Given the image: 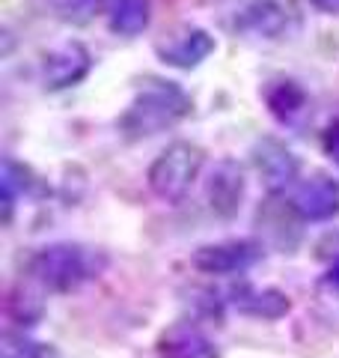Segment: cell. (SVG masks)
Returning a JSON list of instances; mask_svg holds the SVG:
<instances>
[{
  "label": "cell",
  "mask_w": 339,
  "mask_h": 358,
  "mask_svg": "<svg viewBox=\"0 0 339 358\" xmlns=\"http://www.w3.org/2000/svg\"><path fill=\"white\" fill-rule=\"evenodd\" d=\"M232 305L247 317L259 320H280L282 313H289V296L280 289H256L250 284H239L232 289Z\"/></svg>",
  "instance_id": "obj_14"
},
{
  "label": "cell",
  "mask_w": 339,
  "mask_h": 358,
  "mask_svg": "<svg viewBox=\"0 0 339 358\" xmlns=\"http://www.w3.org/2000/svg\"><path fill=\"white\" fill-rule=\"evenodd\" d=\"M6 310H9V317H13L15 322H21V326H33V322L42 317V301H39V296L33 293V289L15 287L13 293H9Z\"/></svg>",
  "instance_id": "obj_18"
},
{
  "label": "cell",
  "mask_w": 339,
  "mask_h": 358,
  "mask_svg": "<svg viewBox=\"0 0 339 358\" xmlns=\"http://www.w3.org/2000/svg\"><path fill=\"white\" fill-rule=\"evenodd\" d=\"M301 212L295 203L282 200L280 194H268L256 209V230L262 233V242H268L277 251H295L301 242Z\"/></svg>",
  "instance_id": "obj_9"
},
{
  "label": "cell",
  "mask_w": 339,
  "mask_h": 358,
  "mask_svg": "<svg viewBox=\"0 0 339 358\" xmlns=\"http://www.w3.org/2000/svg\"><path fill=\"white\" fill-rule=\"evenodd\" d=\"M202 164H206L202 147H197V143H190V141H173L149 164L146 179H149L152 194L158 200H164V203H182L190 194V188H194Z\"/></svg>",
  "instance_id": "obj_3"
},
{
  "label": "cell",
  "mask_w": 339,
  "mask_h": 358,
  "mask_svg": "<svg viewBox=\"0 0 339 358\" xmlns=\"http://www.w3.org/2000/svg\"><path fill=\"white\" fill-rule=\"evenodd\" d=\"M324 281H327V287H333V289H339V257H336V260H333V266H331V268H327Z\"/></svg>",
  "instance_id": "obj_22"
},
{
  "label": "cell",
  "mask_w": 339,
  "mask_h": 358,
  "mask_svg": "<svg viewBox=\"0 0 339 358\" xmlns=\"http://www.w3.org/2000/svg\"><path fill=\"white\" fill-rule=\"evenodd\" d=\"M0 188H3V224L13 221V209H15V200L33 194L39 188V179L33 176V171L27 164L15 162L13 155L3 159V176H0Z\"/></svg>",
  "instance_id": "obj_16"
},
{
  "label": "cell",
  "mask_w": 339,
  "mask_h": 358,
  "mask_svg": "<svg viewBox=\"0 0 339 358\" xmlns=\"http://www.w3.org/2000/svg\"><path fill=\"white\" fill-rule=\"evenodd\" d=\"M247 192V179L235 159H220L206 179V203L218 218H235Z\"/></svg>",
  "instance_id": "obj_11"
},
{
  "label": "cell",
  "mask_w": 339,
  "mask_h": 358,
  "mask_svg": "<svg viewBox=\"0 0 339 358\" xmlns=\"http://www.w3.org/2000/svg\"><path fill=\"white\" fill-rule=\"evenodd\" d=\"M105 3L107 0H45L48 15L63 21V24H72V27L89 24V21L105 9Z\"/></svg>",
  "instance_id": "obj_17"
},
{
  "label": "cell",
  "mask_w": 339,
  "mask_h": 358,
  "mask_svg": "<svg viewBox=\"0 0 339 358\" xmlns=\"http://www.w3.org/2000/svg\"><path fill=\"white\" fill-rule=\"evenodd\" d=\"M322 147H324V155H327V159H331L333 164H339V120L327 126L324 138H322Z\"/></svg>",
  "instance_id": "obj_20"
},
{
  "label": "cell",
  "mask_w": 339,
  "mask_h": 358,
  "mask_svg": "<svg viewBox=\"0 0 339 358\" xmlns=\"http://www.w3.org/2000/svg\"><path fill=\"white\" fill-rule=\"evenodd\" d=\"M250 159L256 173L262 176V182L268 188V194H282L286 188L298 182L301 162L286 143L277 138H259L250 150Z\"/></svg>",
  "instance_id": "obj_8"
},
{
  "label": "cell",
  "mask_w": 339,
  "mask_h": 358,
  "mask_svg": "<svg viewBox=\"0 0 339 358\" xmlns=\"http://www.w3.org/2000/svg\"><path fill=\"white\" fill-rule=\"evenodd\" d=\"M107 268V254L77 242H56L39 248L27 263V278L51 293H72Z\"/></svg>",
  "instance_id": "obj_2"
},
{
  "label": "cell",
  "mask_w": 339,
  "mask_h": 358,
  "mask_svg": "<svg viewBox=\"0 0 339 358\" xmlns=\"http://www.w3.org/2000/svg\"><path fill=\"white\" fill-rule=\"evenodd\" d=\"M152 21V0H113L107 9V27L116 36L134 39L149 27Z\"/></svg>",
  "instance_id": "obj_15"
},
{
  "label": "cell",
  "mask_w": 339,
  "mask_h": 358,
  "mask_svg": "<svg viewBox=\"0 0 339 358\" xmlns=\"http://www.w3.org/2000/svg\"><path fill=\"white\" fill-rule=\"evenodd\" d=\"M218 42L206 27L197 24H179L173 30H167L161 39L155 42V54L164 66H173V69H197L202 60H209Z\"/></svg>",
  "instance_id": "obj_6"
},
{
  "label": "cell",
  "mask_w": 339,
  "mask_h": 358,
  "mask_svg": "<svg viewBox=\"0 0 339 358\" xmlns=\"http://www.w3.org/2000/svg\"><path fill=\"white\" fill-rule=\"evenodd\" d=\"M310 3L324 15H339V0H310Z\"/></svg>",
  "instance_id": "obj_21"
},
{
  "label": "cell",
  "mask_w": 339,
  "mask_h": 358,
  "mask_svg": "<svg viewBox=\"0 0 339 358\" xmlns=\"http://www.w3.org/2000/svg\"><path fill=\"white\" fill-rule=\"evenodd\" d=\"M259 96H262L268 114L274 117L282 129L301 131L310 122V114H312L310 93L303 90L301 81H295V78H289V75L268 78L262 84V90H259Z\"/></svg>",
  "instance_id": "obj_5"
},
{
  "label": "cell",
  "mask_w": 339,
  "mask_h": 358,
  "mask_svg": "<svg viewBox=\"0 0 339 358\" xmlns=\"http://www.w3.org/2000/svg\"><path fill=\"white\" fill-rule=\"evenodd\" d=\"M0 358H56L54 346L30 341L24 334H6L0 346Z\"/></svg>",
  "instance_id": "obj_19"
},
{
  "label": "cell",
  "mask_w": 339,
  "mask_h": 358,
  "mask_svg": "<svg viewBox=\"0 0 339 358\" xmlns=\"http://www.w3.org/2000/svg\"><path fill=\"white\" fill-rule=\"evenodd\" d=\"M303 24L298 0H244L239 9V27L265 42L292 39Z\"/></svg>",
  "instance_id": "obj_4"
},
{
  "label": "cell",
  "mask_w": 339,
  "mask_h": 358,
  "mask_svg": "<svg viewBox=\"0 0 339 358\" xmlns=\"http://www.w3.org/2000/svg\"><path fill=\"white\" fill-rule=\"evenodd\" d=\"M292 203L303 221H331L339 215V182L324 173H315L312 179L298 185Z\"/></svg>",
  "instance_id": "obj_12"
},
{
  "label": "cell",
  "mask_w": 339,
  "mask_h": 358,
  "mask_svg": "<svg viewBox=\"0 0 339 358\" xmlns=\"http://www.w3.org/2000/svg\"><path fill=\"white\" fill-rule=\"evenodd\" d=\"M262 260V245L253 239L211 242L194 251V266L206 275H239Z\"/></svg>",
  "instance_id": "obj_10"
},
{
  "label": "cell",
  "mask_w": 339,
  "mask_h": 358,
  "mask_svg": "<svg viewBox=\"0 0 339 358\" xmlns=\"http://www.w3.org/2000/svg\"><path fill=\"white\" fill-rule=\"evenodd\" d=\"M190 110H194V102L176 81H167V78L158 75H143L137 87H134L131 105L116 120V129L126 141L155 138V134L188 120Z\"/></svg>",
  "instance_id": "obj_1"
},
{
  "label": "cell",
  "mask_w": 339,
  "mask_h": 358,
  "mask_svg": "<svg viewBox=\"0 0 339 358\" xmlns=\"http://www.w3.org/2000/svg\"><path fill=\"white\" fill-rule=\"evenodd\" d=\"M158 355L161 358H220L206 334L190 322H176L158 338Z\"/></svg>",
  "instance_id": "obj_13"
},
{
  "label": "cell",
  "mask_w": 339,
  "mask_h": 358,
  "mask_svg": "<svg viewBox=\"0 0 339 358\" xmlns=\"http://www.w3.org/2000/svg\"><path fill=\"white\" fill-rule=\"evenodd\" d=\"M89 69H93V54H89V48L84 42L69 39V42L51 48L42 57L39 78L48 93H60V90H72L81 84L89 75Z\"/></svg>",
  "instance_id": "obj_7"
}]
</instances>
